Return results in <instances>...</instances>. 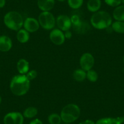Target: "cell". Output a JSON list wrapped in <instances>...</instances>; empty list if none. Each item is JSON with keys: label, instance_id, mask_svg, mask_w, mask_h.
Segmentation results:
<instances>
[{"label": "cell", "instance_id": "6da1fadb", "mask_svg": "<svg viewBox=\"0 0 124 124\" xmlns=\"http://www.w3.org/2000/svg\"><path fill=\"white\" fill-rule=\"evenodd\" d=\"M30 80L25 75L14 76L10 82V90L15 96H23L29 89Z\"/></svg>", "mask_w": 124, "mask_h": 124}, {"label": "cell", "instance_id": "7a4b0ae2", "mask_svg": "<svg viewBox=\"0 0 124 124\" xmlns=\"http://www.w3.org/2000/svg\"><path fill=\"white\" fill-rule=\"evenodd\" d=\"M91 23L94 28L97 29H104L109 27L111 24V16L107 12H96L92 16Z\"/></svg>", "mask_w": 124, "mask_h": 124}, {"label": "cell", "instance_id": "3957f363", "mask_svg": "<svg viewBox=\"0 0 124 124\" xmlns=\"http://www.w3.org/2000/svg\"><path fill=\"white\" fill-rule=\"evenodd\" d=\"M80 115V109L75 104H68L63 107L60 113L62 120L65 123L70 124L76 121Z\"/></svg>", "mask_w": 124, "mask_h": 124}, {"label": "cell", "instance_id": "277c9868", "mask_svg": "<svg viewBox=\"0 0 124 124\" xmlns=\"http://www.w3.org/2000/svg\"><path fill=\"white\" fill-rule=\"evenodd\" d=\"M4 21L8 28L14 31L20 30L24 24L22 16L18 12L15 11L8 12L4 16Z\"/></svg>", "mask_w": 124, "mask_h": 124}, {"label": "cell", "instance_id": "5b68a950", "mask_svg": "<svg viewBox=\"0 0 124 124\" xmlns=\"http://www.w3.org/2000/svg\"><path fill=\"white\" fill-rule=\"evenodd\" d=\"M39 22L43 28L47 30L52 29L55 24L54 16L49 12H43L41 13L39 15Z\"/></svg>", "mask_w": 124, "mask_h": 124}, {"label": "cell", "instance_id": "8992f818", "mask_svg": "<svg viewBox=\"0 0 124 124\" xmlns=\"http://www.w3.org/2000/svg\"><path fill=\"white\" fill-rule=\"evenodd\" d=\"M94 64V58L93 55L89 53H85L82 55L80 60V65L81 68L85 71H88L91 70Z\"/></svg>", "mask_w": 124, "mask_h": 124}, {"label": "cell", "instance_id": "52a82bcc", "mask_svg": "<svg viewBox=\"0 0 124 124\" xmlns=\"http://www.w3.org/2000/svg\"><path fill=\"white\" fill-rule=\"evenodd\" d=\"M23 116L18 112L8 113L4 118V124H23Z\"/></svg>", "mask_w": 124, "mask_h": 124}, {"label": "cell", "instance_id": "ba28073f", "mask_svg": "<svg viewBox=\"0 0 124 124\" xmlns=\"http://www.w3.org/2000/svg\"><path fill=\"white\" fill-rule=\"evenodd\" d=\"M56 23L60 30L63 31H69L72 26L71 18L65 15L58 16L56 20Z\"/></svg>", "mask_w": 124, "mask_h": 124}, {"label": "cell", "instance_id": "9c48e42d", "mask_svg": "<svg viewBox=\"0 0 124 124\" xmlns=\"http://www.w3.org/2000/svg\"><path fill=\"white\" fill-rule=\"evenodd\" d=\"M49 37L51 41L56 45H61L65 42V34L60 29L52 30Z\"/></svg>", "mask_w": 124, "mask_h": 124}, {"label": "cell", "instance_id": "30bf717a", "mask_svg": "<svg viewBox=\"0 0 124 124\" xmlns=\"http://www.w3.org/2000/svg\"><path fill=\"white\" fill-rule=\"evenodd\" d=\"M24 27L28 32H35L40 27L39 22L34 18H27L24 22Z\"/></svg>", "mask_w": 124, "mask_h": 124}, {"label": "cell", "instance_id": "8fae6325", "mask_svg": "<svg viewBox=\"0 0 124 124\" xmlns=\"http://www.w3.org/2000/svg\"><path fill=\"white\" fill-rule=\"evenodd\" d=\"M124 123V116L117 117H105L99 119L96 124H122Z\"/></svg>", "mask_w": 124, "mask_h": 124}, {"label": "cell", "instance_id": "7c38bea8", "mask_svg": "<svg viewBox=\"0 0 124 124\" xmlns=\"http://www.w3.org/2000/svg\"><path fill=\"white\" fill-rule=\"evenodd\" d=\"M12 46V43L10 38L5 35L0 37V51L8 52L11 49Z\"/></svg>", "mask_w": 124, "mask_h": 124}, {"label": "cell", "instance_id": "4fadbf2b", "mask_svg": "<svg viewBox=\"0 0 124 124\" xmlns=\"http://www.w3.org/2000/svg\"><path fill=\"white\" fill-rule=\"evenodd\" d=\"M38 6L44 12H49L54 6V0H38Z\"/></svg>", "mask_w": 124, "mask_h": 124}, {"label": "cell", "instance_id": "5bb4252c", "mask_svg": "<svg viewBox=\"0 0 124 124\" xmlns=\"http://www.w3.org/2000/svg\"><path fill=\"white\" fill-rule=\"evenodd\" d=\"M74 31L77 34H85L90 29V26L87 23L81 21L77 24L72 25Z\"/></svg>", "mask_w": 124, "mask_h": 124}, {"label": "cell", "instance_id": "9a60e30c", "mask_svg": "<svg viewBox=\"0 0 124 124\" xmlns=\"http://www.w3.org/2000/svg\"><path fill=\"white\" fill-rule=\"evenodd\" d=\"M17 70L21 74L24 75L28 72L29 64L25 59H20L17 63Z\"/></svg>", "mask_w": 124, "mask_h": 124}, {"label": "cell", "instance_id": "2e32d148", "mask_svg": "<svg viewBox=\"0 0 124 124\" xmlns=\"http://www.w3.org/2000/svg\"><path fill=\"white\" fill-rule=\"evenodd\" d=\"M113 17L117 21H124V6L116 7L113 11Z\"/></svg>", "mask_w": 124, "mask_h": 124}, {"label": "cell", "instance_id": "e0dca14e", "mask_svg": "<svg viewBox=\"0 0 124 124\" xmlns=\"http://www.w3.org/2000/svg\"><path fill=\"white\" fill-rule=\"evenodd\" d=\"M101 7V0H89L87 4V8L90 12H96Z\"/></svg>", "mask_w": 124, "mask_h": 124}, {"label": "cell", "instance_id": "ac0fdd59", "mask_svg": "<svg viewBox=\"0 0 124 124\" xmlns=\"http://www.w3.org/2000/svg\"><path fill=\"white\" fill-rule=\"evenodd\" d=\"M16 38L19 42L21 43H25L27 42L29 39V34L26 30L20 29L18 32Z\"/></svg>", "mask_w": 124, "mask_h": 124}, {"label": "cell", "instance_id": "d6986e66", "mask_svg": "<svg viewBox=\"0 0 124 124\" xmlns=\"http://www.w3.org/2000/svg\"><path fill=\"white\" fill-rule=\"evenodd\" d=\"M86 77V71L82 70H77L74 71L73 73V78L77 82H82L84 80Z\"/></svg>", "mask_w": 124, "mask_h": 124}, {"label": "cell", "instance_id": "ffe728a7", "mask_svg": "<svg viewBox=\"0 0 124 124\" xmlns=\"http://www.w3.org/2000/svg\"><path fill=\"white\" fill-rule=\"evenodd\" d=\"M38 113V111L36 108L33 107H30L26 108L23 113V116L26 118H33L37 116Z\"/></svg>", "mask_w": 124, "mask_h": 124}, {"label": "cell", "instance_id": "44dd1931", "mask_svg": "<svg viewBox=\"0 0 124 124\" xmlns=\"http://www.w3.org/2000/svg\"><path fill=\"white\" fill-rule=\"evenodd\" d=\"M112 29L116 32L124 34V22L117 21L112 24Z\"/></svg>", "mask_w": 124, "mask_h": 124}, {"label": "cell", "instance_id": "7402d4cb", "mask_svg": "<svg viewBox=\"0 0 124 124\" xmlns=\"http://www.w3.org/2000/svg\"><path fill=\"white\" fill-rule=\"evenodd\" d=\"M48 121L50 124H60L62 118L57 114H51L48 117Z\"/></svg>", "mask_w": 124, "mask_h": 124}, {"label": "cell", "instance_id": "603a6c76", "mask_svg": "<svg viewBox=\"0 0 124 124\" xmlns=\"http://www.w3.org/2000/svg\"><path fill=\"white\" fill-rule=\"evenodd\" d=\"M86 77L90 82H95L98 79V74L94 70H89L87 72Z\"/></svg>", "mask_w": 124, "mask_h": 124}, {"label": "cell", "instance_id": "cb8c5ba5", "mask_svg": "<svg viewBox=\"0 0 124 124\" xmlns=\"http://www.w3.org/2000/svg\"><path fill=\"white\" fill-rule=\"evenodd\" d=\"M83 0H68L69 6L72 9H78L83 4Z\"/></svg>", "mask_w": 124, "mask_h": 124}, {"label": "cell", "instance_id": "d4e9b609", "mask_svg": "<svg viewBox=\"0 0 124 124\" xmlns=\"http://www.w3.org/2000/svg\"><path fill=\"white\" fill-rule=\"evenodd\" d=\"M105 2L111 7H117L122 3V0H105Z\"/></svg>", "mask_w": 124, "mask_h": 124}, {"label": "cell", "instance_id": "484cf974", "mask_svg": "<svg viewBox=\"0 0 124 124\" xmlns=\"http://www.w3.org/2000/svg\"><path fill=\"white\" fill-rule=\"evenodd\" d=\"M26 77L28 78V80H32L34 79L37 77V72L35 70H32V71H29V72H27L26 75Z\"/></svg>", "mask_w": 124, "mask_h": 124}, {"label": "cell", "instance_id": "4316f807", "mask_svg": "<svg viewBox=\"0 0 124 124\" xmlns=\"http://www.w3.org/2000/svg\"><path fill=\"white\" fill-rule=\"evenodd\" d=\"M71 23H72V25L77 24H78V23H80L81 21L79 16H78V15H72V17H71Z\"/></svg>", "mask_w": 124, "mask_h": 124}, {"label": "cell", "instance_id": "83f0119b", "mask_svg": "<svg viewBox=\"0 0 124 124\" xmlns=\"http://www.w3.org/2000/svg\"><path fill=\"white\" fill-rule=\"evenodd\" d=\"M29 124H43V122L40 120V119H36L35 120L31 121Z\"/></svg>", "mask_w": 124, "mask_h": 124}, {"label": "cell", "instance_id": "f1b7e54d", "mask_svg": "<svg viewBox=\"0 0 124 124\" xmlns=\"http://www.w3.org/2000/svg\"><path fill=\"white\" fill-rule=\"evenodd\" d=\"M79 124H96V123L91 120H86L80 123Z\"/></svg>", "mask_w": 124, "mask_h": 124}, {"label": "cell", "instance_id": "f546056e", "mask_svg": "<svg viewBox=\"0 0 124 124\" xmlns=\"http://www.w3.org/2000/svg\"><path fill=\"white\" fill-rule=\"evenodd\" d=\"M72 36V34L71 33V32H70L69 31H66V33L65 34V38H67V39H70Z\"/></svg>", "mask_w": 124, "mask_h": 124}, {"label": "cell", "instance_id": "4dcf8cb0", "mask_svg": "<svg viewBox=\"0 0 124 124\" xmlns=\"http://www.w3.org/2000/svg\"><path fill=\"white\" fill-rule=\"evenodd\" d=\"M6 3V0H0V8H2L4 6Z\"/></svg>", "mask_w": 124, "mask_h": 124}, {"label": "cell", "instance_id": "1f68e13d", "mask_svg": "<svg viewBox=\"0 0 124 124\" xmlns=\"http://www.w3.org/2000/svg\"><path fill=\"white\" fill-rule=\"evenodd\" d=\"M58 1H64L65 0H58Z\"/></svg>", "mask_w": 124, "mask_h": 124}, {"label": "cell", "instance_id": "d6a6232c", "mask_svg": "<svg viewBox=\"0 0 124 124\" xmlns=\"http://www.w3.org/2000/svg\"><path fill=\"white\" fill-rule=\"evenodd\" d=\"M1 102V96H0V103Z\"/></svg>", "mask_w": 124, "mask_h": 124}, {"label": "cell", "instance_id": "836d02e7", "mask_svg": "<svg viewBox=\"0 0 124 124\" xmlns=\"http://www.w3.org/2000/svg\"><path fill=\"white\" fill-rule=\"evenodd\" d=\"M122 3H123V4H124V0H122Z\"/></svg>", "mask_w": 124, "mask_h": 124}, {"label": "cell", "instance_id": "e575fe53", "mask_svg": "<svg viewBox=\"0 0 124 124\" xmlns=\"http://www.w3.org/2000/svg\"><path fill=\"white\" fill-rule=\"evenodd\" d=\"M67 124V123H65V124Z\"/></svg>", "mask_w": 124, "mask_h": 124}, {"label": "cell", "instance_id": "d590c367", "mask_svg": "<svg viewBox=\"0 0 124 124\" xmlns=\"http://www.w3.org/2000/svg\"></svg>", "mask_w": 124, "mask_h": 124}]
</instances>
